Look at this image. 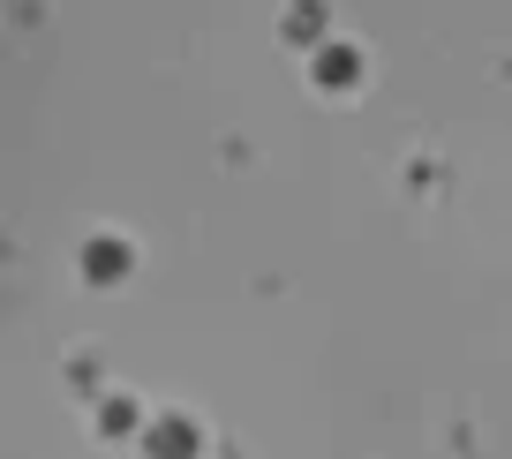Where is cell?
Here are the masks:
<instances>
[{"label": "cell", "instance_id": "6da1fadb", "mask_svg": "<svg viewBox=\"0 0 512 459\" xmlns=\"http://www.w3.org/2000/svg\"><path fill=\"white\" fill-rule=\"evenodd\" d=\"M151 459H196V422L189 414H159V422H151Z\"/></svg>", "mask_w": 512, "mask_h": 459}, {"label": "cell", "instance_id": "7a4b0ae2", "mask_svg": "<svg viewBox=\"0 0 512 459\" xmlns=\"http://www.w3.org/2000/svg\"><path fill=\"white\" fill-rule=\"evenodd\" d=\"M83 271H91V279H121V271H128V241L98 234L91 249H83Z\"/></svg>", "mask_w": 512, "mask_h": 459}, {"label": "cell", "instance_id": "3957f363", "mask_svg": "<svg viewBox=\"0 0 512 459\" xmlns=\"http://www.w3.org/2000/svg\"><path fill=\"white\" fill-rule=\"evenodd\" d=\"M98 422L121 437V429H144V407H136V399H106V407H98Z\"/></svg>", "mask_w": 512, "mask_h": 459}, {"label": "cell", "instance_id": "277c9868", "mask_svg": "<svg viewBox=\"0 0 512 459\" xmlns=\"http://www.w3.org/2000/svg\"><path fill=\"white\" fill-rule=\"evenodd\" d=\"M317 76H324V83H347V76H354V46H324V53H317Z\"/></svg>", "mask_w": 512, "mask_h": 459}]
</instances>
